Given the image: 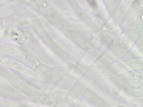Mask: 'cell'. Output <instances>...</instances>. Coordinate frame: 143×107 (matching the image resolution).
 <instances>
[{
  "instance_id": "obj_2",
  "label": "cell",
  "mask_w": 143,
  "mask_h": 107,
  "mask_svg": "<svg viewBox=\"0 0 143 107\" xmlns=\"http://www.w3.org/2000/svg\"><path fill=\"white\" fill-rule=\"evenodd\" d=\"M125 107V106H119V107Z\"/></svg>"
},
{
  "instance_id": "obj_1",
  "label": "cell",
  "mask_w": 143,
  "mask_h": 107,
  "mask_svg": "<svg viewBox=\"0 0 143 107\" xmlns=\"http://www.w3.org/2000/svg\"><path fill=\"white\" fill-rule=\"evenodd\" d=\"M87 2L91 7L93 9H95L97 7V4L95 0H87Z\"/></svg>"
}]
</instances>
